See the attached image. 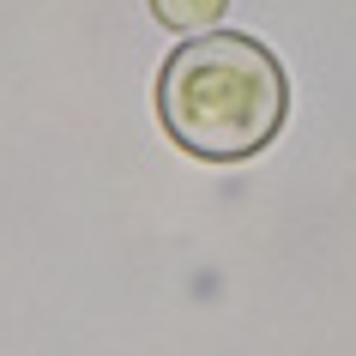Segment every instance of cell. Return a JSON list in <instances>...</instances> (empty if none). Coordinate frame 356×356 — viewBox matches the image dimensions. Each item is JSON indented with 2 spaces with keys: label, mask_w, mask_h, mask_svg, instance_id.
<instances>
[{
  "label": "cell",
  "mask_w": 356,
  "mask_h": 356,
  "mask_svg": "<svg viewBox=\"0 0 356 356\" xmlns=\"http://www.w3.org/2000/svg\"><path fill=\"white\" fill-rule=\"evenodd\" d=\"M157 103H163V127L175 133V145L211 163H236V157H254L284 127L290 85L254 37L211 31L175 49Z\"/></svg>",
  "instance_id": "6da1fadb"
},
{
  "label": "cell",
  "mask_w": 356,
  "mask_h": 356,
  "mask_svg": "<svg viewBox=\"0 0 356 356\" xmlns=\"http://www.w3.org/2000/svg\"><path fill=\"white\" fill-rule=\"evenodd\" d=\"M151 13L175 31H206L218 13H224V0H151Z\"/></svg>",
  "instance_id": "7a4b0ae2"
}]
</instances>
